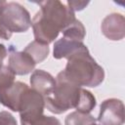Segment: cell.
<instances>
[{
	"label": "cell",
	"mask_w": 125,
	"mask_h": 125,
	"mask_svg": "<svg viewBox=\"0 0 125 125\" xmlns=\"http://www.w3.org/2000/svg\"><path fill=\"white\" fill-rule=\"evenodd\" d=\"M15 73L10 69L8 65H3L0 68V96L5 93L13 84L15 81Z\"/></svg>",
	"instance_id": "15"
},
{
	"label": "cell",
	"mask_w": 125,
	"mask_h": 125,
	"mask_svg": "<svg viewBox=\"0 0 125 125\" xmlns=\"http://www.w3.org/2000/svg\"><path fill=\"white\" fill-rule=\"evenodd\" d=\"M31 26L29 12L20 3L5 2L0 10V38L9 40L14 32H25Z\"/></svg>",
	"instance_id": "4"
},
{
	"label": "cell",
	"mask_w": 125,
	"mask_h": 125,
	"mask_svg": "<svg viewBox=\"0 0 125 125\" xmlns=\"http://www.w3.org/2000/svg\"><path fill=\"white\" fill-rule=\"evenodd\" d=\"M97 120L102 125H123L124 104L120 100L107 99L101 104Z\"/></svg>",
	"instance_id": "6"
},
{
	"label": "cell",
	"mask_w": 125,
	"mask_h": 125,
	"mask_svg": "<svg viewBox=\"0 0 125 125\" xmlns=\"http://www.w3.org/2000/svg\"><path fill=\"white\" fill-rule=\"evenodd\" d=\"M28 86L21 81H16L5 93L0 96V103L13 111H19L20 99L22 92Z\"/></svg>",
	"instance_id": "11"
},
{
	"label": "cell",
	"mask_w": 125,
	"mask_h": 125,
	"mask_svg": "<svg viewBox=\"0 0 125 125\" xmlns=\"http://www.w3.org/2000/svg\"><path fill=\"white\" fill-rule=\"evenodd\" d=\"M40 6L31 21L36 41L49 45L54 42L59 33L75 20L74 12L58 0H47L37 3Z\"/></svg>",
	"instance_id": "1"
},
{
	"label": "cell",
	"mask_w": 125,
	"mask_h": 125,
	"mask_svg": "<svg viewBox=\"0 0 125 125\" xmlns=\"http://www.w3.org/2000/svg\"><path fill=\"white\" fill-rule=\"evenodd\" d=\"M84 48H86V45H84L82 42L68 40L62 37L55 42L53 57L57 60H60L62 58L68 59L75 53L83 50Z\"/></svg>",
	"instance_id": "10"
},
{
	"label": "cell",
	"mask_w": 125,
	"mask_h": 125,
	"mask_svg": "<svg viewBox=\"0 0 125 125\" xmlns=\"http://www.w3.org/2000/svg\"><path fill=\"white\" fill-rule=\"evenodd\" d=\"M62 72L70 82L79 87H97L104 78V68L91 57L87 47L67 59Z\"/></svg>",
	"instance_id": "3"
},
{
	"label": "cell",
	"mask_w": 125,
	"mask_h": 125,
	"mask_svg": "<svg viewBox=\"0 0 125 125\" xmlns=\"http://www.w3.org/2000/svg\"><path fill=\"white\" fill-rule=\"evenodd\" d=\"M45 106L55 114H61L70 108L77 111L89 113L97 103L94 95L82 87L70 82L63 74L62 70L56 77V86L53 92L44 97Z\"/></svg>",
	"instance_id": "2"
},
{
	"label": "cell",
	"mask_w": 125,
	"mask_h": 125,
	"mask_svg": "<svg viewBox=\"0 0 125 125\" xmlns=\"http://www.w3.org/2000/svg\"><path fill=\"white\" fill-rule=\"evenodd\" d=\"M88 4H89V2H88V1H72V0L67 1L68 8H70L73 12L83 10V9H84Z\"/></svg>",
	"instance_id": "18"
},
{
	"label": "cell",
	"mask_w": 125,
	"mask_h": 125,
	"mask_svg": "<svg viewBox=\"0 0 125 125\" xmlns=\"http://www.w3.org/2000/svg\"><path fill=\"white\" fill-rule=\"evenodd\" d=\"M0 125H18L16 118L8 111H0Z\"/></svg>",
	"instance_id": "17"
},
{
	"label": "cell",
	"mask_w": 125,
	"mask_h": 125,
	"mask_svg": "<svg viewBox=\"0 0 125 125\" xmlns=\"http://www.w3.org/2000/svg\"><path fill=\"white\" fill-rule=\"evenodd\" d=\"M23 52L26 53L34 61L35 63H39L42 62L48 57L50 49L48 45L34 40L24 48Z\"/></svg>",
	"instance_id": "12"
},
{
	"label": "cell",
	"mask_w": 125,
	"mask_h": 125,
	"mask_svg": "<svg viewBox=\"0 0 125 125\" xmlns=\"http://www.w3.org/2000/svg\"><path fill=\"white\" fill-rule=\"evenodd\" d=\"M96 122V118L90 113L80 111L70 112L64 120V125H91Z\"/></svg>",
	"instance_id": "14"
},
{
	"label": "cell",
	"mask_w": 125,
	"mask_h": 125,
	"mask_svg": "<svg viewBox=\"0 0 125 125\" xmlns=\"http://www.w3.org/2000/svg\"><path fill=\"white\" fill-rule=\"evenodd\" d=\"M4 4H5V1H0V10H1V8L3 7Z\"/></svg>",
	"instance_id": "20"
},
{
	"label": "cell",
	"mask_w": 125,
	"mask_h": 125,
	"mask_svg": "<svg viewBox=\"0 0 125 125\" xmlns=\"http://www.w3.org/2000/svg\"><path fill=\"white\" fill-rule=\"evenodd\" d=\"M45 107L44 97L31 88H26L20 99L19 111L21 124H26L43 114Z\"/></svg>",
	"instance_id": "5"
},
{
	"label": "cell",
	"mask_w": 125,
	"mask_h": 125,
	"mask_svg": "<svg viewBox=\"0 0 125 125\" xmlns=\"http://www.w3.org/2000/svg\"><path fill=\"white\" fill-rule=\"evenodd\" d=\"M62 32L63 34V38L78 42H82L86 35V29L84 25L77 19L71 24L66 26Z\"/></svg>",
	"instance_id": "13"
},
{
	"label": "cell",
	"mask_w": 125,
	"mask_h": 125,
	"mask_svg": "<svg viewBox=\"0 0 125 125\" xmlns=\"http://www.w3.org/2000/svg\"><path fill=\"white\" fill-rule=\"evenodd\" d=\"M30 85L31 89L46 97L53 92L56 86V78L45 70L36 69L30 76Z\"/></svg>",
	"instance_id": "9"
},
{
	"label": "cell",
	"mask_w": 125,
	"mask_h": 125,
	"mask_svg": "<svg viewBox=\"0 0 125 125\" xmlns=\"http://www.w3.org/2000/svg\"><path fill=\"white\" fill-rule=\"evenodd\" d=\"M91 125H98V124H96V123H93V124H91Z\"/></svg>",
	"instance_id": "21"
},
{
	"label": "cell",
	"mask_w": 125,
	"mask_h": 125,
	"mask_svg": "<svg viewBox=\"0 0 125 125\" xmlns=\"http://www.w3.org/2000/svg\"><path fill=\"white\" fill-rule=\"evenodd\" d=\"M8 66L15 73V75H25L30 73L34 67V61L23 51L19 52L14 49V46H10Z\"/></svg>",
	"instance_id": "8"
},
{
	"label": "cell",
	"mask_w": 125,
	"mask_h": 125,
	"mask_svg": "<svg viewBox=\"0 0 125 125\" xmlns=\"http://www.w3.org/2000/svg\"><path fill=\"white\" fill-rule=\"evenodd\" d=\"M7 55H8V52H7L6 47L0 43V68L4 65V60L6 59Z\"/></svg>",
	"instance_id": "19"
},
{
	"label": "cell",
	"mask_w": 125,
	"mask_h": 125,
	"mask_svg": "<svg viewBox=\"0 0 125 125\" xmlns=\"http://www.w3.org/2000/svg\"><path fill=\"white\" fill-rule=\"evenodd\" d=\"M101 29L107 39L112 41L121 40L125 36V19L118 13L109 14L103 20Z\"/></svg>",
	"instance_id": "7"
},
{
	"label": "cell",
	"mask_w": 125,
	"mask_h": 125,
	"mask_svg": "<svg viewBox=\"0 0 125 125\" xmlns=\"http://www.w3.org/2000/svg\"><path fill=\"white\" fill-rule=\"evenodd\" d=\"M21 125H62L61 121L54 117V116H47V115H41L34 119L33 121L26 123V124H21Z\"/></svg>",
	"instance_id": "16"
}]
</instances>
